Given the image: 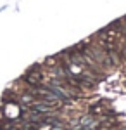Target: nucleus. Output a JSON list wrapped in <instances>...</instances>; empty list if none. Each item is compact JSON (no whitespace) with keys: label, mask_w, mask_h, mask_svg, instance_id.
<instances>
[{"label":"nucleus","mask_w":126,"mask_h":130,"mask_svg":"<svg viewBox=\"0 0 126 130\" xmlns=\"http://www.w3.org/2000/svg\"><path fill=\"white\" fill-rule=\"evenodd\" d=\"M23 80L26 82V85L28 87H36V85H41L43 83V73L40 70L38 64H35L33 68H29L26 71V75H24V78Z\"/></svg>","instance_id":"f257e3e1"}]
</instances>
